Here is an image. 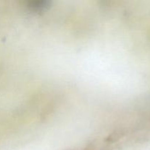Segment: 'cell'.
<instances>
[{"label":"cell","instance_id":"obj_1","mask_svg":"<svg viewBox=\"0 0 150 150\" xmlns=\"http://www.w3.org/2000/svg\"><path fill=\"white\" fill-rule=\"evenodd\" d=\"M26 7L29 10L35 13H43L51 7V2L47 0H36L26 1Z\"/></svg>","mask_w":150,"mask_h":150}]
</instances>
